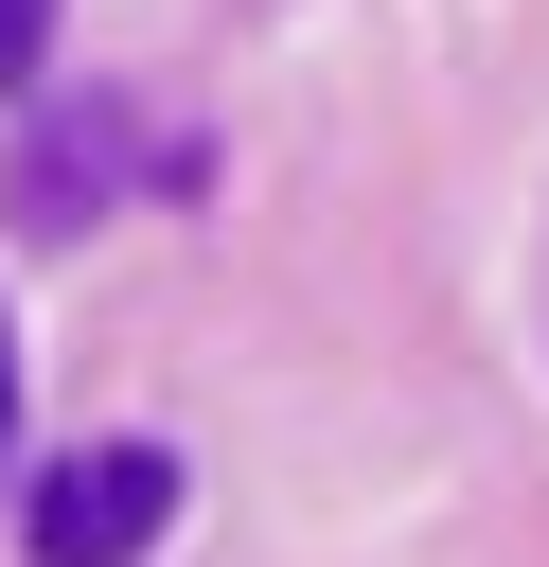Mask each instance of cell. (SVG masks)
I'll return each mask as SVG.
<instances>
[{"label": "cell", "instance_id": "277c9868", "mask_svg": "<svg viewBox=\"0 0 549 567\" xmlns=\"http://www.w3.org/2000/svg\"><path fill=\"white\" fill-rule=\"evenodd\" d=\"M0 443H18V337H0Z\"/></svg>", "mask_w": 549, "mask_h": 567}, {"label": "cell", "instance_id": "3957f363", "mask_svg": "<svg viewBox=\"0 0 549 567\" xmlns=\"http://www.w3.org/2000/svg\"><path fill=\"white\" fill-rule=\"evenodd\" d=\"M35 53H53V0H0V89H35Z\"/></svg>", "mask_w": 549, "mask_h": 567}, {"label": "cell", "instance_id": "7a4b0ae2", "mask_svg": "<svg viewBox=\"0 0 549 567\" xmlns=\"http://www.w3.org/2000/svg\"><path fill=\"white\" fill-rule=\"evenodd\" d=\"M106 142H124V124H35V159H18V230H71V213L106 195Z\"/></svg>", "mask_w": 549, "mask_h": 567}, {"label": "cell", "instance_id": "6da1fadb", "mask_svg": "<svg viewBox=\"0 0 549 567\" xmlns=\"http://www.w3.org/2000/svg\"><path fill=\"white\" fill-rule=\"evenodd\" d=\"M159 532H177V443H71V461H35V514H18L35 567H142Z\"/></svg>", "mask_w": 549, "mask_h": 567}]
</instances>
